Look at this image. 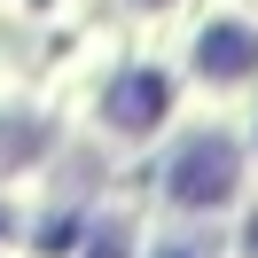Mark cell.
Instances as JSON below:
<instances>
[{"label": "cell", "mask_w": 258, "mask_h": 258, "mask_svg": "<svg viewBox=\"0 0 258 258\" xmlns=\"http://www.w3.org/2000/svg\"><path fill=\"white\" fill-rule=\"evenodd\" d=\"M149 8H164V0H149Z\"/></svg>", "instance_id": "4"}, {"label": "cell", "mask_w": 258, "mask_h": 258, "mask_svg": "<svg viewBox=\"0 0 258 258\" xmlns=\"http://www.w3.org/2000/svg\"><path fill=\"white\" fill-rule=\"evenodd\" d=\"M172 196H180L188 211H211V204H227V196H235V149H227V133H196V141L180 149Z\"/></svg>", "instance_id": "1"}, {"label": "cell", "mask_w": 258, "mask_h": 258, "mask_svg": "<svg viewBox=\"0 0 258 258\" xmlns=\"http://www.w3.org/2000/svg\"><path fill=\"white\" fill-rule=\"evenodd\" d=\"M196 71H204V79H250L258 71V32L250 24H211L204 39H196Z\"/></svg>", "instance_id": "2"}, {"label": "cell", "mask_w": 258, "mask_h": 258, "mask_svg": "<svg viewBox=\"0 0 258 258\" xmlns=\"http://www.w3.org/2000/svg\"><path fill=\"white\" fill-rule=\"evenodd\" d=\"M157 117H164V79L157 71H133V79L110 94V125L117 133H149Z\"/></svg>", "instance_id": "3"}]
</instances>
